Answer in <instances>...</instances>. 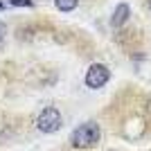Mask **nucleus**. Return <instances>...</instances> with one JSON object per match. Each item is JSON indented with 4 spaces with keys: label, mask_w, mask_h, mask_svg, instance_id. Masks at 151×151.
Returning <instances> with one entry per match:
<instances>
[{
    "label": "nucleus",
    "mask_w": 151,
    "mask_h": 151,
    "mask_svg": "<svg viewBox=\"0 0 151 151\" xmlns=\"http://www.w3.org/2000/svg\"><path fill=\"white\" fill-rule=\"evenodd\" d=\"M99 126L95 124V122H83L75 129L72 133V145L77 149H88V147H95L97 145V140H99Z\"/></svg>",
    "instance_id": "1"
},
{
    "label": "nucleus",
    "mask_w": 151,
    "mask_h": 151,
    "mask_svg": "<svg viewBox=\"0 0 151 151\" xmlns=\"http://www.w3.org/2000/svg\"><path fill=\"white\" fill-rule=\"evenodd\" d=\"M61 124H63L61 113H59V108H54V106L43 108L36 117V126H38L41 133H57L59 129H61Z\"/></svg>",
    "instance_id": "2"
},
{
    "label": "nucleus",
    "mask_w": 151,
    "mask_h": 151,
    "mask_svg": "<svg viewBox=\"0 0 151 151\" xmlns=\"http://www.w3.org/2000/svg\"><path fill=\"white\" fill-rule=\"evenodd\" d=\"M108 79H111V72L101 63H93L86 72V86L88 88H101V86H106Z\"/></svg>",
    "instance_id": "3"
},
{
    "label": "nucleus",
    "mask_w": 151,
    "mask_h": 151,
    "mask_svg": "<svg viewBox=\"0 0 151 151\" xmlns=\"http://www.w3.org/2000/svg\"><path fill=\"white\" fill-rule=\"evenodd\" d=\"M129 16H131V9H129L126 2H122V5L115 7V14H113V18H111V25L113 27H122L126 20H129Z\"/></svg>",
    "instance_id": "4"
},
{
    "label": "nucleus",
    "mask_w": 151,
    "mask_h": 151,
    "mask_svg": "<svg viewBox=\"0 0 151 151\" xmlns=\"http://www.w3.org/2000/svg\"><path fill=\"white\" fill-rule=\"evenodd\" d=\"M54 5L59 12H72L77 7V0H54Z\"/></svg>",
    "instance_id": "5"
},
{
    "label": "nucleus",
    "mask_w": 151,
    "mask_h": 151,
    "mask_svg": "<svg viewBox=\"0 0 151 151\" xmlns=\"http://www.w3.org/2000/svg\"><path fill=\"white\" fill-rule=\"evenodd\" d=\"M5 36H7V25H5V23H0V43L5 41Z\"/></svg>",
    "instance_id": "6"
},
{
    "label": "nucleus",
    "mask_w": 151,
    "mask_h": 151,
    "mask_svg": "<svg viewBox=\"0 0 151 151\" xmlns=\"http://www.w3.org/2000/svg\"><path fill=\"white\" fill-rule=\"evenodd\" d=\"M147 7H149V9H151V0H147Z\"/></svg>",
    "instance_id": "7"
}]
</instances>
